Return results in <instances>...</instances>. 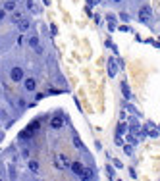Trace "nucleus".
Returning a JSON list of instances; mask_svg holds the SVG:
<instances>
[{"mask_svg":"<svg viewBox=\"0 0 160 181\" xmlns=\"http://www.w3.org/2000/svg\"><path fill=\"white\" fill-rule=\"evenodd\" d=\"M54 164H56V168H58V170H66V168H69V160H68V156H66V154H58V156H56V160H54Z\"/></svg>","mask_w":160,"mask_h":181,"instance_id":"obj_1","label":"nucleus"},{"mask_svg":"<svg viewBox=\"0 0 160 181\" xmlns=\"http://www.w3.org/2000/svg\"><path fill=\"white\" fill-rule=\"evenodd\" d=\"M152 12H151V6H143L141 10H139V19H141L143 23H149V19H151Z\"/></svg>","mask_w":160,"mask_h":181,"instance_id":"obj_2","label":"nucleus"},{"mask_svg":"<svg viewBox=\"0 0 160 181\" xmlns=\"http://www.w3.org/2000/svg\"><path fill=\"white\" fill-rule=\"evenodd\" d=\"M10 79L14 81V83H18V81H23V70L21 68H12V71H10Z\"/></svg>","mask_w":160,"mask_h":181,"instance_id":"obj_3","label":"nucleus"},{"mask_svg":"<svg viewBox=\"0 0 160 181\" xmlns=\"http://www.w3.org/2000/svg\"><path fill=\"white\" fill-rule=\"evenodd\" d=\"M23 87H25V91H27V93H33V91L37 89V81H35L33 77L23 79Z\"/></svg>","mask_w":160,"mask_h":181,"instance_id":"obj_4","label":"nucleus"},{"mask_svg":"<svg viewBox=\"0 0 160 181\" xmlns=\"http://www.w3.org/2000/svg\"><path fill=\"white\" fill-rule=\"evenodd\" d=\"M69 168H72V172L75 173L77 177H81V175H83V172H85V168H83V164H81V162H72V164H69Z\"/></svg>","mask_w":160,"mask_h":181,"instance_id":"obj_5","label":"nucleus"},{"mask_svg":"<svg viewBox=\"0 0 160 181\" xmlns=\"http://www.w3.org/2000/svg\"><path fill=\"white\" fill-rule=\"evenodd\" d=\"M62 125H64L62 116H54V118L50 120V127H52V129H62Z\"/></svg>","mask_w":160,"mask_h":181,"instance_id":"obj_6","label":"nucleus"},{"mask_svg":"<svg viewBox=\"0 0 160 181\" xmlns=\"http://www.w3.org/2000/svg\"><path fill=\"white\" fill-rule=\"evenodd\" d=\"M29 27H31V21H29V19L21 18V19L18 21V29H19V31H27Z\"/></svg>","mask_w":160,"mask_h":181,"instance_id":"obj_7","label":"nucleus"},{"mask_svg":"<svg viewBox=\"0 0 160 181\" xmlns=\"http://www.w3.org/2000/svg\"><path fill=\"white\" fill-rule=\"evenodd\" d=\"M116 71H118V70H116V60H114V58H110V60H108V73H110V77H114Z\"/></svg>","mask_w":160,"mask_h":181,"instance_id":"obj_8","label":"nucleus"},{"mask_svg":"<svg viewBox=\"0 0 160 181\" xmlns=\"http://www.w3.org/2000/svg\"><path fill=\"white\" fill-rule=\"evenodd\" d=\"M29 172L31 173H39V162H37V160H29Z\"/></svg>","mask_w":160,"mask_h":181,"instance_id":"obj_9","label":"nucleus"},{"mask_svg":"<svg viewBox=\"0 0 160 181\" xmlns=\"http://www.w3.org/2000/svg\"><path fill=\"white\" fill-rule=\"evenodd\" d=\"M95 177V170H91V168H85V172H83L81 179H93Z\"/></svg>","mask_w":160,"mask_h":181,"instance_id":"obj_10","label":"nucleus"},{"mask_svg":"<svg viewBox=\"0 0 160 181\" xmlns=\"http://www.w3.org/2000/svg\"><path fill=\"white\" fill-rule=\"evenodd\" d=\"M4 10H6V12H14V10H16V2H14V0H6V2H4Z\"/></svg>","mask_w":160,"mask_h":181,"instance_id":"obj_11","label":"nucleus"},{"mask_svg":"<svg viewBox=\"0 0 160 181\" xmlns=\"http://www.w3.org/2000/svg\"><path fill=\"white\" fill-rule=\"evenodd\" d=\"M21 18H23V15H21V12H19V10H14V12H12V21H14V23H18Z\"/></svg>","mask_w":160,"mask_h":181,"instance_id":"obj_12","label":"nucleus"},{"mask_svg":"<svg viewBox=\"0 0 160 181\" xmlns=\"http://www.w3.org/2000/svg\"><path fill=\"white\" fill-rule=\"evenodd\" d=\"M122 93H124V96L125 98H131V93H129V87H127V83H122Z\"/></svg>","mask_w":160,"mask_h":181,"instance_id":"obj_13","label":"nucleus"},{"mask_svg":"<svg viewBox=\"0 0 160 181\" xmlns=\"http://www.w3.org/2000/svg\"><path fill=\"white\" fill-rule=\"evenodd\" d=\"M27 42H29V46H33L35 48L37 44H39V39L35 37V35H29V39H27Z\"/></svg>","mask_w":160,"mask_h":181,"instance_id":"obj_14","label":"nucleus"},{"mask_svg":"<svg viewBox=\"0 0 160 181\" xmlns=\"http://www.w3.org/2000/svg\"><path fill=\"white\" fill-rule=\"evenodd\" d=\"M124 133H125V123H120V125H118V131H116V135H120V137H122Z\"/></svg>","mask_w":160,"mask_h":181,"instance_id":"obj_15","label":"nucleus"},{"mask_svg":"<svg viewBox=\"0 0 160 181\" xmlns=\"http://www.w3.org/2000/svg\"><path fill=\"white\" fill-rule=\"evenodd\" d=\"M73 144H75V146H77V149H83V144H81V141H79L77 137H75V139H73Z\"/></svg>","mask_w":160,"mask_h":181,"instance_id":"obj_16","label":"nucleus"},{"mask_svg":"<svg viewBox=\"0 0 160 181\" xmlns=\"http://www.w3.org/2000/svg\"><path fill=\"white\" fill-rule=\"evenodd\" d=\"M4 18H6V10H4V8H0V21H2Z\"/></svg>","mask_w":160,"mask_h":181,"instance_id":"obj_17","label":"nucleus"},{"mask_svg":"<svg viewBox=\"0 0 160 181\" xmlns=\"http://www.w3.org/2000/svg\"><path fill=\"white\" fill-rule=\"evenodd\" d=\"M35 52H37V54H42V46H41V44H37V46H35Z\"/></svg>","mask_w":160,"mask_h":181,"instance_id":"obj_18","label":"nucleus"},{"mask_svg":"<svg viewBox=\"0 0 160 181\" xmlns=\"http://www.w3.org/2000/svg\"><path fill=\"white\" fill-rule=\"evenodd\" d=\"M2 118H4V112H2V110H0V120H2Z\"/></svg>","mask_w":160,"mask_h":181,"instance_id":"obj_19","label":"nucleus"},{"mask_svg":"<svg viewBox=\"0 0 160 181\" xmlns=\"http://www.w3.org/2000/svg\"><path fill=\"white\" fill-rule=\"evenodd\" d=\"M0 177H2V168H0Z\"/></svg>","mask_w":160,"mask_h":181,"instance_id":"obj_20","label":"nucleus"},{"mask_svg":"<svg viewBox=\"0 0 160 181\" xmlns=\"http://www.w3.org/2000/svg\"><path fill=\"white\" fill-rule=\"evenodd\" d=\"M114 2H122V0H114Z\"/></svg>","mask_w":160,"mask_h":181,"instance_id":"obj_21","label":"nucleus"},{"mask_svg":"<svg viewBox=\"0 0 160 181\" xmlns=\"http://www.w3.org/2000/svg\"><path fill=\"white\" fill-rule=\"evenodd\" d=\"M14 2H19V0H14Z\"/></svg>","mask_w":160,"mask_h":181,"instance_id":"obj_22","label":"nucleus"}]
</instances>
